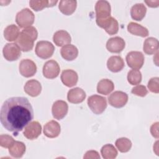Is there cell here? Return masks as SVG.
Here are the masks:
<instances>
[{"instance_id":"obj_1","label":"cell","mask_w":159,"mask_h":159,"mask_svg":"<svg viewBox=\"0 0 159 159\" xmlns=\"http://www.w3.org/2000/svg\"><path fill=\"white\" fill-rule=\"evenodd\" d=\"M33 118V108L26 98H10L1 106V123L6 129L13 132L14 135L22 131Z\"/></svg>"},{"instance_id":"obj_2","label":"cell","mask_w":159,"mask_h":159,"mask_svg":"<svg viewBox=\"0 0 159 159\" xmlns=\"http://www.w3.org/2000/svg\"><path fill=\"white\" fill-rule=\"evenodd\" d=\"M38 32L33 26L24 29L20 33L16 41V44L23 52H29L32 50L34 42L37 39Z\"/></svg>"},{"instance_id":"obj_3","label":"cell","mask_w":159,"mask_h":159,"mask_svg":"<svg viewBox=\"0 0 159 159\" xmlns=\"http://www.w3.org/2000/svg\"><path fill=\"white\" fill-rule=\"evenodd\" d=\"M87 102L88 107L96 114H102L107 107L106 99L99 95L94 94L89 96Z\"/></svg>"},{"instance_id":"obj_4","label":"cell","mask_w":159,"mask_h":159,"mask_svg":"<svg viewBox=\"0 0 159 159\" xmlns=\"http://www.w3.org/2000/svg\"><path fill=\"white\" fill-rule=\"evenodd\" d=\"M35 20L33 12L28 8H24L17 12L16 16V22L20 28H26L31 26Z\"/></svg>"},{"instance_id":"obj_5","label":"cell","mask_w":159,"mask_h":159,"mask_svg":"<svg viewBox=\"0 0 159 159\" xmlns=\"http://www.w3.org/2000/svg\"><path fill=\"white\" fill-rule=\"evenodd\" d=\"M55 50L53 45L46 40L39 41L35 46L36 55L42 59H47L52 56Z\"/></svg>"},{"instance_id":"obj_6","label":"cell","mask_w":159,"mask_h":159,"mask_svg":"<svg viewBox=\"0 0 159 159\" xmlns=\"http://www.w3.org/2000/svg\"><path fill=\"white\" fill-rule=\"evenodd\" d=\"M96 21L105 20L111 16V5L107 1H98L95 5Z\"/></svg>"},{"instance_id":"obj_7","label":"cell","mask_w":159,"mask_h":159,"mask_svg":"<svg viewBox=\"0 0 159 159\" xmlns=\"http://www.w3.org/2000/svg\"><path fill=\"white\" fill-rule=\"evenodd\" d=\"M126 61L128 66L133 69L141 68L144 63V56L143 53L138 51H131L126 55Z\"/></svg>"},{"instance_id":"obj_8","label":"cell","mask_w":159,"mask_h":159,"mask_svg":"<svg viewBox=\"0 0 159 159\" xmlns=\"http://www.w3.org/2000/svg\"><path fill=\"white\" fill-rule=\"evenodd\" d=\"M20 48L15 43H8L3 48V56L7 61L17 60L21 55Z\"/></svg>"},{"instance_id":"obj_9","label":"cell","mask_w":159,"mask_h":159,"mask_svg":"<svg viewBox=\"0 0 159 159\" xmlns=\"http://www.w3.org/2000/svg\"><path fill=\"white\" fill-rule=\"evenodd\" d=\"M128 101V95L121 91H116L108 97V102L111 106L116 108L124 107Z\"/></svg>"},{"instance_id":"obj_10","label":"cell","mask_w":159,"mask_h":159,"mask_svg":"<svg viewBox=\"0 0 159 159\" xmlns=\"http://www.w3.org/2000/svg\"><path fill=\"white\" fill-rule=\"evenodd\" d=\"M60 71L58 63L53 60H50L45 63L43 66L42 72L43 76L48 79H54L57 78Z\"/></svg>"},{"instance_id":"obj_11","label":"cell","mask_w":159,"mask_h":159,"mask_svg":"<svg viewBox=\"0 0 159 159\" xmlns=\"http://www.w3.org/2000/svg\"><path fill=\"white\" fill-rule=\"evenodd\" d=\"M19 72L25 78L34 76L37 72L36 64L30 59H23L19 63Z\"/></svg>"},{"instance_id":"obj_12","label":"cell","mask_w":159,"mask_h":159,"mask_svg":"<svg viewBox=\"0 0 159 159\" xmlns=\"http://www.w3.org/2000/svg\"><path fill=\"white\" fill-rule=\"evenodd\" d=\"M96 24L99 27L104 29L109 35H114L118 32L119 24L117 20L113 17L110 16L105 20L96 22Z\"/></svg>"},{"instance_id":"obj_13","label":"cell","mask_w":159,"mask_h":159,"mask_svg":"<svg viewBox=\"0 0 159 159\" xmlns=\"http://www.w3.org/2000/svg\"><path fill=\"white\" fill-rule=\"evenodd\" d=\"M68 111L67 103L62 100L56 101L52 105V113L53 117L58 120H61L65 117Z\"/></svg>"},{"instance_id":"obj_14","label":"cell","mask_w":159,"mask_h":159,"mask_svg":"<svg viewBox=\"0 0 159 159\" xmlns=\"http://www.w3.org/2000/svg\"><path fill=\"white\" fill-rule=\"evenodd\" d=\"M42 132V126L37 121H32L30 122L24 130V135L29 140L36 139Z\"/></svg>"},{"instance_id":"obj_15","label":"cell","mask_w":159,"mask_h":159,"mask_svg":"<svg viewBox=\"0 0 159 159\" xmlns=\"http://www.w3.org/2000/svg\"><path fill=\"white\" fill-rule=\"evenodd\" d=\"M125 46L124 40L120 37L110 38L106 42V48L111 53H120L124 50Z\"/></svg>"},{"instance_id":"obj_16","label":"cell","mask_w":159,"mask_h":159,"mask_svg":"<svg viewBox=\"0 0 159 159\" xmlns=\"http://www.w3.org/2000/svg\"><path fill=\"white\" fill-rule=\"evenodd\" d=\"M61 80L66 86L72 87L76 84L78 80V76L75 71L66 69L62 71Z\"/></svg>"},{"instance_id":"obj_17","label":"cell","mask_w":159,"mask_h":159,"mask_svg":"<svg viewBox=\"0 0 159 159\" xmlns=\"http://www.w3.org/2000/svg\"><path fill=\"white\" fill-rule=\"evenodd\" d=\"M86 94L84 91L80 88H75L68 91L67 94L68 101L73 104L82 102L86 98Z\"/></svg>"},{"instance_id":"obj_18","label":"cell","mask_w":159,"mask_h":159,"mask_svg":"<svg viewBox=\"0 0 159 159\" xmlns=\"http://www.w3.org/2000/svg\"><path fill=\"white\" fill-rule=\"evenodd\" d=\"M61 132L60 125L55 120H52L46 123L43 127V134L48 138L57 137Z\"/></svg>"},{"instance_id":"obj_19","label":"cell","mask_w":159,"mask_h":159,"mask_svg":"<svg viewBox=\"0 0 159 159\" xmlns=\"http://www.w3.org/2000/svg\"><path fill=\"white\" fill-rule=\"evenodd\" d=\"M24 90L30 96L36 97L41 93L42 85L40 83L36 80H30L25 84Z\"/></svg>"},{"instance_id":"obj_20","label":"cell","mask_w":159,"mask_h":159,"mask_svg":"<svg viewBox=\"0 0 159 159\" xmlns=\"http://www.w3.org/2000/svg\"><path fill=\"white\" fill-rule=\"evenodd\" d=\"M53 40L55 45L58 47L65 46V45L70 44L71 38L70 34L64 30H60L55 32L53 36Z\"/></svg>"},{"instance_id":"obj_21","label":"cell","mask_w":159,"mask_h":159,"mask_svg":"<svg viewBox=\"0 0 159 159\" xmlns=\"http://www.w3.org/2000/svg\"><path fill=\"white\" fill-rule=\"evenodd\" d=\"M124 61L122 58L120 56H112L109 58L107 61V68L114 73L121 71L124 68Z\"/></svg>"},{"instance_id":"obj_22","label":"cell","mask_w":159,"mask_h":159,"mask_svg":"<svg viewBox=\"0 0 159 159\" xmlns=\"http://www.w3.org/2000/svg\"><path fill=\"white\" fill-rule=\"evenodd\" d=\"M60 53L65 60L67 61H72L78 57V50L75 45L68 44L61 48Z\"/></svg>"},{"instance_id":"obj_23","label":"cell","mask_w":159,"mask_h":159,"mask_svg":"<svg viewBox=\"0 0 159 159\" xmlns=\"http://www.w3.org/2000/svg\"><path fill=\"white\" fill-rule=\"evenodd\" d=\"M77 1L75 0H61L60 1L58 8L65 15H71L76 10Z\"/></svg>"},{"instance_id":"obj_24","label":"cell","mask_w":159,"mask_h":159,"mask_svg":"<svg viewBox=\"0 0 159 159\" xmlns=\"http://www.w3.org/2000/svg\"><path fill=\"white\" fill-rule=\"evenodd\" d=\"M147 8L143 3H137L130 9L131 17L137 21L142 20L145 16Z\"/></svg>"},{"instance_id":"obj_25","label":"cell","mask_w":159,"mask_h":159,"mask_svg":"<svg viewBox=\"0 0 159 159\" xmlns=\"http://www.w3.org/2000/svg\"><path fill=\"white\" fill-rule=\"evenodd\" d=\"M114 89V83L109 79H102L97 85V92L99 94L107 95Z\"/></svg>"},{"instance_id":"obj_26","label":"cell","mask_w":159,"mask_h":159,"mask_svg":"<svg viewBox=\"0 0 159 159\" xmlns=\"http://www.w3.org/2000/svg\"><path fill=\"white\" fill-rule=\"evenodd\" d=\"M158 40L154 37H148L143 43V50L147 55H153L158 50Z\"/></svg>"},{"instance_id":"obj_27","label":"cell","mask_w":159,"mask_h":159,"mask_svg":"<svg viewBox=\"0 0 159 159\" xmlns=\"http://www.w3.org/2000/svg\"><path fill=\"white\" fill-rule=\"evenodd\" d=\"M127 30L130 34L134 35L140 36L142 37H145L148 35V29L135 22H131L129 23L127 25Z\"/></svg>"},{"instance_id":"obj_28","label":"cell","mask_w":159,"mask_h":159,"mask_svg":"<svg viewBox=\"0 0 159 159\" xmlns=\"http://www.w3.org/2000/svg\"><path fill=\"white\" fill-rule=\"evenodd\" d=\"M25 150L26 147L23 142L14 141L12 145L9 148V152L14 158H20L24 154Z\"/></svg>"},{"instance_id":"obj_29","label":"cell","mask_w":159,"mask_h":159,"mask_svg":"<svg viewBox=\"0 0 159 159\" xmlns=\"http://www.w3.org/2000/svg\"><path fill=\"white\" fill-rule=\"evenodd\" d=\"M19 34V29L14 24L7 25L4 30V37L6 40L9 42L16 40Z\"/></svg>"},{"instance_id":"obj_30","label":"cell","mask_w":159,"mask_h":159,"mask_svg":"<svg viewBox=\"0 0 159 159\" xmlns=\"http://www.w3.org/2000/svg\"><path fill=\"white\" fill-rule=\"evenodd\" d=\"M57 1H48V0H32L29 1L30 7L35 11H41L45 7H53L57 3Z\"/></svg>"},{"instance_id":"obj_31","label":"cell","mask_w":159,"mask_h":159,"mask_svg":"<svg viewBox=\"0 0 159 159\" xmlns=\"http://www.w3.org/2000/svg\"><path fill=\"white\" fill-rule=\"evenodd\" d=\"M101 153L104 159H114L117 155V151L112 144H106L101 148Z\"/></svg>"},{"instance_id":"obj_32","label":"cell","mask_w":159,"mask_h":159,"mask_svg":"<svg viewBox=\"0 0 159 159\" xmlns=\"http://www.w3.org/2000/svg\"><path fill=\"white\" fill-rule=\"evenodd\" d=\"M115 145L119 152L122 153H126L129 152L132 147L131 141L126 137H121L117 139Z\"/></svg>"},{"instance_id":"obj_33","label":"cell","mask_w":159,"mask_h":159,"mask_svg":"<svg viewBox=\"0 0 159 159\" xmlns=\"http://www.w3.org/2000/svg\"><path fill=\"white\" fill-rule=\"evenodd\" d=\"M127 81L132 85L139 84L142 81V73L139 70L133 69L127 73Z\"/></svg>"},{"instance_id":"obj_34","label":"cell","mask_w":159,"mask_h":159,"mask_svg":"<svg viewBox=\"0 0 159 159\" xmlns=\"http://www.w3.org/2000/svg\"><path fill=\"white\" fill-rule=\"evenodd\" d=\"M14 139L9 135L1 134L0 135V145L4 148H9L14 142Z\"/></svg>"},{"instance_id":"obj_35","label":"cell","mask_w":159,"mask_h":159,"mask_svg":"<svg viewBox=\"0 0 159 159\" xmlns=\"http://www.w3.org/2000/svg\"><path fill=\"white\" fill-rule=\"evenodd\" d=\"M159 78L158 77L152 78L148 83V88L149 90L154 93L158 94L159 93Z\"/></svg>"},{"instance_id":"obj_36","label":"cell","mask_w":159,"mask_h":159,"mask_svg":"<svg viewBox=\"0 0 159 159\" xmlns=\"http://www.w3.org/2000/svg\"><path fill=\"white\" fill-rule=\"evenodd\" d=\"M131 93L136 96H140V97H144L147 94L148 91L145 86L137 85L132 89Z\"/></svg>"},{"instance_id":"obj_37","label":"cell","mask_w":159,"mask_h":159,"mask_svg":"<svg viewBox=\"0 0 159 159\" xmlns=\"http://www.w3.org/2000/svg\"><path fill=\"white\" fill-rule=\"evenodd\" d=\"M85 159L88 158H100V156L98 152L95 150H89L86 152L85 155L83 157Z\"/></svg>"},{"instance_id":"obj_38","label":"cell","mask_w":159,"mask_h":159,"mask_svg":"<svg viewBox=\"0 0 159 159\" xmlns=\"http://www.w3.org/2000/svg\"><path fill=\"white\" fill-rule=\"evenodd\" d=\"M158 122H155L150 127V132L153 137L156 139H158Z\"/></svg>"},{"instance_id":"obj_39","label":"cell","mask_w":159,"mask_h":159,"mask_svg":"<svg viewBox=\"0 0 159 159\" xmlns=\"http://www.w3.org/2000/svg\"><path fill=\"white\" fill-rule=\"evenodd\" d=\"M145 2L150 7H157L159 5V1H145Z\"/></svg>"}]
</instances>
